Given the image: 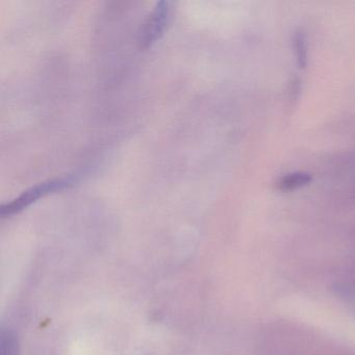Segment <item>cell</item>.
I'll list each match as a JSON object with an SVG mask.
<instances>
[{"label": "cell", "instance_id": "obj_1", "mask_svg": "<svg viewBox=\"0 0 355 355\" xmlns=\"http://www.w3.org/2000/svg\"><path fill=\"white\" fill-rule=\"evenodd\" d=\"M74 182H76L74 178H55V180L37 184V186L24 191L19 197L14 199L12 202L3 205L0 209V215H1V217H9V216L20 213V211H24V209L30 207L42 197L46 196V195L71 188Z\"/></svg>", "mask_w": 355, "mask_h": 355}, {"label": "cell", "instance_id": "obj_2", "mask_svg": "<svg viewBox=\"0 0 355 355\" xmlns=\"http://www.w3.org/2000/svg\"><path fill=\"white\" fill-rule=\"evenodd\" d=\"M171 5L169 1H159L153 8L139 33L141 49H149L164 36L171 20Z\"/></svg>", "mask_w": 355, "mask_h": 355}, {"label": "cell", "instance_id": "obj_3", "mask_svg": "<svg viewBox=\"0 0 355 355\" xmlns=\"http://www.w3.org/2000/svg\"><path fill=\"white\" fill-rule=\"evenodd\" d=\"M311 180H313V178H311V174L306 173V172H294V173L282 176L276 182V188H277V190L288 192V191L297 190V189L307 186L311 182Z\"/></svg>", "mask_w": 355, "mask_h": 355}, {"label": "cell", "instance_id": "obj_4", "mask_svg": "<svg viewBox=\"0 0 355 355\" xmlns=\"http://www.w3.org/2000/svg\"><path fill=\"white\" fill-rule=\"evenodd\" d=\"M293 49H294L295 58L299 67L305 68L307 65V42L304 33L301 31L295 32L293 36Z\"/></svg>", "mask_w": 355, "mask_h": 355}, {"label": "cell", "instance_id": "obj_5", "mask_svg": "<svg viewBox=\"0 0 355 355\" xmlns=\"http://www.w3.org/2000/svg\"><path fill=\"white\" fill-rule=\"evenodd\" d=\"M1 355H18V345L15 336L8 332L1 336Z\"/></svg>", "mask_w": 355, "mask_h": 355}]
</instances>
